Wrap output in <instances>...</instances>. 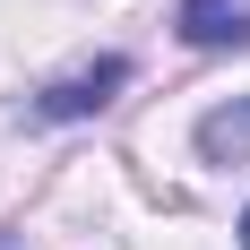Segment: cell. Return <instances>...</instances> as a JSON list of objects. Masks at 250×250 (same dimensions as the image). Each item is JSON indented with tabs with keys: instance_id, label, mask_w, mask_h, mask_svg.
<instances>
[{
	"instance_id": "5",
	"label": "cell",
	"mask_w": 250,
	"mask_h": 250,
	"mask_svg": "<svg viewBox=\"0 0 250 250\" xmlns=\"http://www.w3.org/2000/svg\"><path fill=\"white\" fill-rule=\"evenodd\" d=\"M0 250H18V233H0Z\"/></svg>"
},
{
	"instance_id": "2",
	"label": "cell",
	"mask_w": 250,
	"mask_h": 250,
	"mask_svg": "<svg viewBox=\"0 0 250 250\" xmlns=\"http://www.w3.org/2000/svg\"><path fill=\"white\" fill-rule=\"evenodd\" d=\"M173 35L190 52H242L250 43V0H181V9H173Z\"/></svg>"
},
{
	"instance_id": "1",
	"label": "cell",
	"mask_w": 250,
	"mask_h": 250,
	"mask_svg": "<svg viewBox=\"0 0 250 250\" xmlns=\"http://www.w3.org/2000/svg\"><path fill=\"white\" fill-rule=\"evenodd\" d=\"M129 52H95L86 69H69V78H52V86H35V104H26V121H43V129H61V121H95L104 104L129 86Z\"/></svg>"
},
{
	"instance_id": "3",
	"label": "cell",
	"mask_w": 250,
	"mask_h": 250,
	"mask_svg": "<svg viewBox=\"0 0 250 250\" xmlns=\"http://www.w3.org/2000/svg\"><path fill=\"white\" fill-rule=\"evenodd\" d=\"M190 147H199V164H250V95H233V104H216V112H199Z\"/></svg>"
},
{
	"instance_id": "4",
	"label": "cell",
	"mask_w": 250,
	"mask_h": 250,
	"mask_svg": "<svg viewBox=\"0 0 250 250\" xmlns=\"http://www.w3.org/2000/svg\"><path fill=\"white\" fill-rule=\"evenodd\" d=\"M242 250H250V207H242Z\"/></svg>"
}]
</instances>
